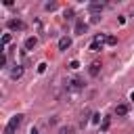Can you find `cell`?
I'll list each match as a JSON object with an SVG mask.
<instances>
[{
  "mask_svg": "<svg viewBox=\"0 0 134 134\" xmlns=\"http://www.w3.org/2000/svg\"><path fill=\"white\" fill-rule=\"evenodd\" d=\"M98 71H100V63H92L90 67H88V73L94 77V75H98Z\"/></svg>",
  "mask_w": 134,
  "mask_h": 134,
  "instance_id": "7",
  "label": "cell"
},
{
  "mask_svg": "<svg viewBox=\"0 0 134 134\" xmlns=\"http://www.w3.org/2000/svg\"><path fill=\"white\" fill-rule=\"evenodd\" d=\"M36 44H38V38H34V36H29V38L25 40V48H27V50H34Z\"/></svg>",
  "mask_w": 134,
  "mask_h": 134,
  "instance_id": "6",
  "label": "cell"
},
{
  "mask_svg": "<svg viewBox=\"0 0 134 134\" xmlns=\"http://www.w3.org/2000/svg\"><path fill=\"white\" fill-rule=\"evenodd\" d=\"M82 88H84V82H82L80 77H73V80L67 84V90H71V92H80Z\"/></svg>",
  "mask_w": 134,
  "mask_h": 134,
  "instance_id": "2",
  "label": "cell"
},
{
  "mask_svg": "<svg viewBox=\"0 0 134 134\" xmlns=\"http://www.w3.org/2000/svg\"><path fill=\"white\" fill-rule=\"evenodd\" d=\"M69 46H71V38H67V36H65V38H61V40H59V50H67Z\"/></svg>",
  "mask_w": 134,
  "mask_h": 134,
  "instance_id": "5",
  "label": "cell"
},
{
  "mask_svg": "<svg viewBox=\"0 0 134 134\" xmlns=\"http://www.w3.org/2000/svg\"><path fill=\"white\" fill-rule=\"evenodd\" d=\"M44 8H46V10H54V8H57V2H48Z\"/></svg>",
  "mask_w": 134,
  "mask_h": 134,
  "instance_id": "16",
  "label": "cell"
},
{
  "mask_svg": "<svg viewBox=\"0 0 134 134\" xmlns=\"http://www.w3.org/2000/svg\"><path fill=\"white\" fill-rule=\"evenodd\" d=\"M21 121H23V115L21 113H17V115H13L10 119H8V124H6V130H4V134H13L19 126H21Z\"/></svg>",
  "mask_w": 134,
  "mask_h": 134,
  "instance_id": "1",
  "label": "cell"
},
{
  "mask_svg": "<svg viewBox=\"0 0 134 134\" xmlns=\"http://www.w3.org/2000/svg\"><path fill=\"white\" fill-rule=\"evenodd\" d=\"M88 8H90L92 13H98V10H103V8H105V4H103V2H90V6H88Z\"/></svg>",
  "mask_w": 134,
  "mask_h": 134,
  "instance_id": "9",
  "label": "cell"
},
{
  "mask_svg": "<svg viewBox=\"0 0 134 134\" xmlns=\"http://www.w3.org/2000/svg\"><path fill=\"white\" fill-rule=\"evenodd\" d=\"M100 44H103V42H96V40H92V44H90V50H92V52L100 50Z\"/></svg>",
  "mask_w": 134,
  "mask_h": 134,
  "instance_id": "13",
  "label": "cell"
},
{
  "mask_svg": "<svg viewBox=\"0 0 134 134\" xmlns=\"http://www.w3.org/2000/svg\"><path fill=\"white\" fill-rule=\"evenodd\" d=\"M126 113H128V105H117V107H115V115H117V117H124Z\"/></svg>",
  "mask_w": 134,
  "mask_h": 134,
  "instance_id": "8",
  "label": "cell"
},
{
  "mask_svg": "<svg viewBox=\"0 0 134 134\" xmlns=\"http://www.w3.org/2000/svg\"><path fill=\"white\" fill-rule=\"evenodd\" d=\"M21 75H23V67H19V65H17V67L10 71V77H13V80H19Z\"/></svg>",
  "mask_w": 134,
  "mask_h": 134,
  "instance_id": "10",
  "label": "cell"
},
{
  "mask_svg": "<svg viewBox=\"0 0 134 134\" xmlns=\"http://www.w3.org/2000/svg\"><path fill=\"white\" fill-rule=\"evenodd\" d=\"M23 27H25V25H23V21H19V19H10V21H8V29H13V31H15V29H23Z\"/></svg>",
  "mask_w": 134,
  "mask_h": 134,
  "instance_id": "3",
  "label": "cell"
},
{
  "mask_svg": "<svg viewBox=\"0 0 134 134\" xmlns=\"http://www.w3.org/2000/svg\"><path fill=\"white\" fill-rule=\"evenodd\" d=\"M8 42H10V34H4V36H2V44H4V46H6V44H8Z\"/></svg>",
  "mask_w": 134,
  "mask_h": 134,
  "instance_id": "17",
  "label": "cell"
},
{
  "mask_svg": "<svg viewBox=\"0 0 134 134\" xmlns=\"http://www.w3.org/2000/svg\"><path fill=\"white\" fill-rule=\"evenodd\" d=\"M59 134H73V126H63L59 130Z\"/></svg>",
  "mask_w": 134,
  "mask_h": 134,
  "instance_id": "12",
  "label": "cell"
},
{
  "mask_svg": "<svg viewBox=\"0 0 134 134\" xmlns=\"http://www.w3.org/2000/svg\"><path fill=\"white\" fill-rule=\"evenodd\" d=\"M73 31H75L77 36H82V34L86 31V23H84L82 19H80V21H75V27H73Z\"/></svg>",
  "mask_w": 134,
  "mask_h": 134,
  "instance_id": "4",
  "label": "cell"
},
{
  "mask_svg": "<svg viewBox=\"0 0 134 134\" xmlns=\"http://www.w3.org/2000/svg\"><path fill=\"white\" fill-rule=\"evenodd\" d=\"M44 71H46V63H40L38 65V73H44Z\"/></svg>",
  "mask_w": 134,
  "mask_h": 134,
  "instance_id": "19",
  "label": "cell"
},
{
  "mask_svg": "<svg viewBox=\"0 0 134 134\" xmlns=\"http://www.w3.org/2000/svg\"><path fill=\"white\" fill-rule=\"evenodd\" d=\"M130 100H134V90H132V92H130Z\"/></svg>",
  "mask_w": 134,
  "mask_h": 134,
  "instance_id": "21",
  "label": "cell"
},
{
  "mask_svg": "<svg viewBox=\"0 0 134 134\" xmlns=\"http://www.w3.org/2000/svg\"><path fill=\"white\" fill-rule=\"evenodd\" d=\"M29 134H40V132H38L36 128H31V130H29Z\"/></svg>",
  "mask_w": 134,
  "mask_h": 134,
  "instance_id": "20",
  "label": "cell"
},
{
  "mask_svg": "<svg viewBox=\"0 0 134 134\" xmlns=\"http://www.w3.org/2000/svg\"><path fill=\"white\" fill-rule=\"evenodd\" d=\"M109 126H111V119H109V117H105V119H103V126H100V130H103V132H107V130H109Z\"/></svg>",
  "mask_w": 134,
  "mask_h": 134,
  "instance_id": "14",
  "label": "cell"
},
{
  "mask_svg": "<svg viewBox=\"0 0 134 134\" xmlns=\"http://www.w3.org/2000/svg\"><path fill=\"white\" fill-rule=\"evenodd\" d=\"M105 44L115 46V44H117V38H115V36H105Z\"/></svg>",
  "mask_w": 134,
  "mask_h": 134,
  "instance_id": "11",
  "label": "cell"
},
{
  "mask_svg": "<svg viewBox=\"0 0 134 134\" xmlns=\"http://www.w3.org/2000/svg\"><path fill=\"white\" fill-rule=\"evenodd\" d=\"M77 67H80V61H75V59H73V61L69 63V69H77Z\"/></svg>",
  "mask_w": 134,
  "mask_h": 134,
  "instance_id": "18",
  "label": "cell"
},
{
  "mask_svg": "<svg viewBox=\"0 0 134 134\" xmlns=\"http://www.w3.org/2000/svg\"><path fill=\"white\" fill-rule=\"evenodd\" d=\"M92 124H100V113H92Z\"/></svg>",
  "mask_w": 134,
  "mask_h": 134,
  "instance_id": "15",
  "label": "cell"
}]
</instances>
